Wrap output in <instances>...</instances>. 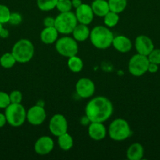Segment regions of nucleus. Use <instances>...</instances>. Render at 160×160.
<instances>
[{"instance_id":"nucleus-1","label":"nucleus","mask_w":160,"mask_h":160,"mask_svg":"<svg viewBox=\"0 0 160 160\" xmlns=\"http://www.w3.org/2000/svg\"><path fill=\"white\" fill-rule=\"evenodd\" d=\"M114 110L110 99L104 96H97L88 102L85 108V113L90 122L104 123L111 117Z\"/></svg>"},{"instance_id":"nucleus-2","label":"nucleus","mask_w":160,"mask_h":160,"mask_svg":"<svg viewBox=\"0 0 160 160\" xmlns=\"http://www.w3.org/2000/svg\"><path fill=\"white\" fill-rule=\"evenodd\" d=\"M89 39L96 48L104 50L112 45L114 34L108 27L97 26L90 31Z\"/></svg>"},{"instance_id":"nucleus-3","label":"nucleus","mask_w":160,"mask_h":160,"mask_svg":"<svg viewBox=\"0 0 160 160\" xmlns=\"http://www.w3.org/2000/svg\"><path fill=\"white\" fill-rule=\"evenodd\" d=\"M11 52L15 57L17 62L26 63L30 62L34 56V45L28 39H20L14 44Z\"/></svg>"},{"instance_id":"nucleus-4","label":"nucleus","mask_w":160,"mask_h":160,"mask_svg":"<svg viewBox=\"0 0 160 160\" xmlns=\"http://www.w3.org/2000/svg\"><path fill=\"white\" fill-rule=\"evenodd\" d=\"M7 123L13 128L22 126L27 120V111L21 103H10L5 109Z\"/></svg>"},{"instance_id":"nucleus-5","label":"nucleus","mask_w":160,"mask_h":160,"mask_svg":"<svg viewBox=\"0 0 160 160\" xmlns=\"http://www.w3.org/2000/svg\"><path fill=\"white\" fill-rule=\"evenodd\" d=\"M110 138L116 142H122L131 136L132 131L130 124L125 120L118 118L113 120L108 128Z\"/></svg>"},{"instance_id":"nucleus-6","label":"nucleus","mask_w":160,"mask_h":160,"mask_svg":"<svg viewBox=\"0 0 160 160\" xmlns=\"http://www.w3.org/2000/svg\"><path fill=\"white\" fill-rule=\"evenodd\" d=\"M78 23L75 14L72 11H69L60 12V14L55 17L54 27L59 34H72Z\"/></svg>"},{"instance_id":"nucleus-7","label":"nucleus","mask_w":160,"mask_h":160,"mask_svg":"<svg viewBox=\"0 0 160 160\" xmlns=\"http://www.w3.org/2000/svg\"><path fill=\"white\" fill-rule=\"evenodd\" d=\"M55 48L61 56L66 58L72 57L78 53V42L73 37L64 36L55 42Z\"/></svg>"},{"instance_id":"nucleus-8","label":"nucleus","mask_w":160,"mask_h":160,"mask_svg":"<svg viewBox=\"0 0 160 160\" xmlns=\"http://www.w3.org/2000/svg\"><path fill=\"white\" fill-rule=\"evenodd\" d=\"M149 62H150L147 59V56L137 53L132 56L129 60V72L134 77L142 76L147 72Z\"/></svg>"},{"instance_id":"nucleus-9","label":"nucleus","mask_w":160,"mask_h":160,"mask_svg":"<svg viewBox=\"0 0 160 160\" xmlns=\"http://www.w3.org/2000/svg\"><path fill=\"white\" fill-rule=\"evenodd\" d=\"M67 120L62 114H55L50 118L49 123V130L53 135L58 137L67 132Z\"/></svg>"},{"instance_id":"nucleus-10","label":"nucleus","mask_w":160,"mask_h":160,"mask_svg":"<svg viewBox=\"0 0 160 160\" xmlns=\"http://www.w3.org/2000/svg\"><path fill=\"white\" fill-rule=\"evenodd\" d=\"M95 84L93 81L87 78H82L75 84V91L79 97L83 98H90L95 92Z\"/></svg>"},{"instance_id":"nucleus-11","label":"nucleus","mask_w":160,"mask_h":160,"mask_svg":"<svg viewBox=\"0 0 160 160\" xmlns=\"http://www.w3.org/2000/svg\"><path fill=\"white\" fill-rule=\"evenodd\" d=\"M46 119V112L43 106L36 104L27 111V120L34 126L42 124Z\"/></svg>"},{"instance_id":"nucleus-12","label":"nucleus","mask_w":160,"mask_h":160,"mask_svg":"<svg viewBox=\"0 0 160 160\" xmlns=\"http://www.w3.org/2000/svg\"><path fill=\"white\" fill-rule=\"evenodd\" d=\"M75 14L78 23L86 25L90 24L95 16L90 5L86 3H82L78 8H76Z\"/></svg>"},{"instance_id":"nucleus-13","label":"nucleus","mask_w":160,"mask_h":160,"mask_svg":"<svg viewBox=\"0 0 160 160\" xmlns=\"http://www.w3.org/2000/svg\"><path fill=\"white\" fill-rule=\"evenodd\" d=\"M54 148L53 140L49 136H42L37 139L34 145V150L39 156H45L53 151Z\"/></svg>"},{"instance_id":"nucleus-14","label":"nucleus","mask_w":160,"mask_h":160,"mask_svg":"<svg viewBox=\"0 0 160 160\" xmlns=\"http://www.w3.org/2000/svg\"><path fill=\"white\" fill-rule=\"evenodd\" d=\"M135 48L137 53L147 56L149 53L155 48V46L150 38L147 35L141 34L137 36L135 39Z\"/></svg>"},{"instance_id":"nucleus-15","label":"nucleus","mask_w":160,"mask_h":160,"mask_svg":"<svg viewBox=\"0 0 160 160\" xmlns=\"http://www.w3.org/2000/svg\"><path fill=\"white\" fill-rule=\"evenodd\" d=\"M88 134L94 141H101L106 137L107 129L103 123L91 122L88 128Z\"/></svg>"},{"instance_id":"nucleus-16","label":"nucleus","mask_w":160,"mask_h":160,"mask_svg":"<svg viewBox=\"0 0 160 160\" xmlns=\"http://www.w3.org/2000/svg\"><path fill=\"white\" fill-rule=\"evenodd\" d=\"M112 45L115 50L122 53L128 52L132 48V42L129 38L124 35H118L114 37Z\"/></svg>"},{"instance_id":"nucleus-17","label":"nucleus","mask_w":160,"mask_h":160,"mask_svg":"<svg viewBox=\"0 0 160 160\" xmlns=\"http://www.w3.org/2000/svg\"><path fill=\"white\" fill-rule=\"evenodd\" d=\"M58 34L59 32L55 28V27L45 28L40 33L41 42L45 45H52L56 42Z\"/></svg>"},{"instance_id":"nucleus-18","label":"nucleus","mask_w":160,"mask_h":160,"mask_svg":"<svg viewBox=\"0 0 160 160\" xmlns=\"http://www.w3.org/2000/svg\"><path fill=\"white\" fill-rule=\"evenodd\" d=\"M90 6L94 15L97 17H104L110 11L109 5L106 0H93Z\"/></svg>"},{"instance_id":"nucleus-19","label":"nucleus","mask_w":160,"mask_h":160,"mask_svg":"<svg viewBox=\"0 0 160 160\" xmlns=\"http://www.w3.org/2000/svg\"><path fill=\"white\" fill-rule=\"evenodd\" d=\"M72 37L77 42H84L89 38L90 31H89L88 25L83 23H78L75 29L72 31Z\"/></svg>"},{"instance_id":"nucleus-20","label":"nucleus","mask_w":160,"mask_h":160,"mask_svg":"<svg viewBox=\"0 0 160 160\" xmlns=\"http://www.w3.org/2000/svg\"><path fill=\"white\" fill-rule=\"evenodd\" d=\"M144 147L140 143H133L126 151L127 159L130 160H141L144 156Z\"/></svg>"},{"instance_id":"nucleus-21","label":"nucleus","mask_w":160,"mask_h":160,"mask_svg":"<svg viewBox=\"0 0 160 160\" xmlns=\"http://www.w3.org/2000/svg\"><path fill=\"white\" fill-rule=\"evenodd\" d=\"M57 143L60 148L64 151H68L73 147L74 140L73 138L67 132L61 134L57 137Z\"/></svg>"},{"instance_id":"nucleus-22","label":"nucleus","mask_w":160,"mask_h":160,"mask_svg":"<svg viewBox=\"0 0 160 160\" xmlns=\"http://www.w3.org/2000/svg\"><path fill=\"white\" fill-rule=\"evenodd\" d=\"M67 67L69 70L73 73H79L83 68V62L80 57L77 56H72L68 58Z\"/></svg>"},{"instance_id":"nucleus-23","label":"nucleus","mask_w":160,"mask_h":160,"mask_svg":"<svg viewBox=\"0 0 160 160\" xmlns=\"http://www.w3.org/2000/svg\"><path fill=\"white\" fill-rule=\"evenodd\" d=\"M110 11L121 13L125 9L127 6V0H108Z\"/></svg>"},{"instance_id":"nucleus-24","label":"nucleus","mask_w":160,"mask_h":160,"mask_svg":"<svg viewBox=\"0 0 160 160\" xmlns=\"http://www.w3.org/2000/svg\"><path fill=\"white\" fill-rule=\"evenodd\" d=\"M17 62L12 52H6L0 57V65L5 69H10Z\"/></svg>"},{"instance_id":"nucleus-25","label":"nucleus","mask_w":160,"mask_h":160,"mask_svg":"<svg viewBox=\"0 0 160 160\" xmlns=\"http://www.w3.org/2000/svg\"><path fill=\"white\" fill-rule=\"evenodd\" d=\"M119 13H116V12H112V11H109L104 17V23L105 26L108 27V28L115 27L118 24V23H119Z\"/></svg>"},{"instance_id":"nucleus-26","label":"nucleus","mask_w":160,"mask_h":160,"mask_svg":"<svg viewBox=\"0 0 160 160\" xmlns=\"http://www.w3.org/2000/svg\"><path fill=\"white\" fill-rule=\"evenodd\" d=\"M58 0H36L37 6L40 10L48 12L55 9Z\"/></svg>"},{"instance_id":"nucleus-27","label":"nucleus","mask_w":160,"mask_h":160,"mask_svg":"<svg viewBox=\"0 0 160 160\" xmlns=\"http://www.w3.org/2000/svg\"><path fill=\"white\" fill-rule=\"evenodd\" d=\"M56 8L60 12H65L72 11L73 8L72 0H58Z\"/></svg>"},{"instance_id":"nucleus-28","label":"nucleus","mask_w":160,"mask_h":160,"mask_svg":"<svg viewBox=\"0 0 160 160\" xmlns=\"http://www.w3.org/2000/svg\"><path fill=\"white\" fill-rule=\"evenodd\" d=\"M10 14L11 12L8 6H6V5L0 4V23L3 24L9 23Z\"/></svg>"},{"instance_id":"nucleus-29","label":"nucleus","mask_w":160,"mask_h":160,"mask_svg":"<svg viewBox=\"0 0 160 160\" xmlns=\"http://www.w3.org/2000/svg\"><path fill=\"white\" fill-rule=\"evenodd\" d=\"M149 62H153V63L160 64V49L159 48H154L149 55L147 56Z\"/></svg>"},{"instance_id":"nucleus-30","label":"nucleus","mask_w":160,"mask_h":160,"mask_svg":"<svg viewBox=\"0 0 160 160\" xmlns=\"http://www.w3.org/2000/svg\"><path fill=\"white\" fill-rule=\"evenodd\" d=\"M10 103L9 94L0 91V109H6Z\"/></svg>"},{"instance_id":"nucleus-31","label":"nucleus","mask_w":160,"mask_h":160,"mask_svg":"<svg viewBox=\"0 0 160 160\" xmlns=\"http://www.w3.org/2000/svg\"><path fill=\"white\" fill-rule=\"evenodd\" d=\"M9 95L11 103H21L22 99H23V95L21 92L19 90H13Z\"/></svg>"},{"instance_id":"nucleus-32","label":"nucleus","mask_w":160,"mask_h":160,"mask_svg":"<svg viewBox=\"0 0 160 160\" xmlns=\"http://www.w3.org/2000/svg\"><path fill=\"white\" fill-rule=\"evenodd\" d=\"M23 21V17L19 12H11L9 23L13 26H17L21 23Z\"/></svg>"},{"instance_id":"nucleus-33","label":"nucleus","mask_w":160,"mask_h":160,"mask_svg":"<svg viewBox=\"0 0 160 160\" xmlns=\"http://www.w3.org/2000/svg\"><path fill=\"white\" fill-rule=\"evenodd\" d=\"M55 18L52 17H47L43 20V25L45 28H50V27H54Z\"/></svg>"},{"instance_id":"nucleus-34","label":"nucleus","mask_w":160,"mask_h":160,"mask_svg":"<svg viewBox=\"0 0 160 160\" xmlns=\"http://www.w3.org/2000/svg\"><path fill=\"white\" fill-rule=\"evenodd\" d=\"M158 70V64L153 63V62H149L148 68H147V72L151 73H156Z\"/></svg>"},{"instance_id":"nucleus-35","label":"nucleus","mask_w":160,"mask_h":160,"mask_svg":"<svg viewBox=\"0 0 160 160\" xmlns=\"http://www.w3.org/2000/svg\"><path fill=\"white\" fill-rule=\"evenodd\" d=\"M6 123H7V120H6V117L5 116V113L3 114L0 112V128L4 127Z\"/></svg>"},{"instance_id":"nucleus-36","label":"nucleus","mask_w":160,"mask_h":160,"mask_svg":"<svg viewBox=\"0 0 160 160\" xmlns=\"http://www.w3.org/2000/svg\"><path fill=\"white\" fill-rule=\"evenodd\" d=\"M0 37L3 38H6L9 37V31H8V30L3 28L1 32H0Z\"/></svg>"},{"instance_id":"nucleus-37","label":"nucleus","mask_w":160,"mask_h":160,"mask_svg":"<svg viewBox=\"0 0 160 160\" xmlns=\"http://www.w3.org/2000/svg\"><path fill=\"white\" fill-rule=\"evenodd\" d=\"M72 6L76 9V8H78L83 2H82L81 0H72Z\"/></svg>"},{"instance_id":"nucleus-38","label":"nucleus","mask_w":160,"mask_h":160,"mask_svg":"<svg viewBox=\"0 0 160 160\" xmlns=\"http://www.w3.org/2000/svg\"><path fill=\"white\" fill-rule=\"evenodd\" d=\"M2 29H3V23H0V32H1Z\"/></svg>"}]
</instances>
